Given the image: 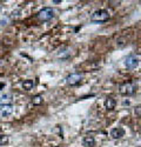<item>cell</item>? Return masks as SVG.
<instances>
[{
  "label": "cell",
  "mask_w": 141,
  "mask_h": 147,
  "mask_svg": "<svg viewBox=\"0 0 141 147\" xmlns=\"http://www.w3.org/2000/svg\"><path fill=\"white\" fill-rule=\"evenodd\" d=\"M108 19H109V12L106 9H97L91 16V20L93 22H105Z\"/></svg>",
  "instance_id": "cell-2"
},
{
  "label": "cell",
  "mask_w": 141,
  "mask_h": 147,
  "mask_svg": "<svg viewBox=\"0 0 141 147\" xmlns=\"http://www.w3.org/2000/svg\"><path fill=\"white\" fill-rule=\"evenodd\" d=\"M0 113H1L3 117H9L12 113H13V106L12 105H4L0 107Z\"/></svg>",
  "instance_id": "cell-7"
},
{
  "label": "cell",
  "mask_w": 141,
  "mask_h": 147,
  "mask_svg": "<svg viewBox=\"0 0 141 147\" xmlns=\"http://www.w3.org/2000/svg\"><path fill=\"white\" fill-rule=\"evenodd\" d=\"M135 113H136L138 115H141V106H140V107H136V108H135Z\"/></svg>",
  "instance_id": "cell-14"
},
{
  "label": "cell",
  "mask_w": 141,
  "mask_h": 147,
  "mask_svg": "<svg viewBox=\"0 0 141 147\" xmlns=\"http://www.w3.org/2000/svg\"><path fill=\"white\" fill-rule=\"evenodd\" d=\"M82 78H84V74L82 73H72V74L67 76L66 78V84L69 85V86H74V85H78Z\"/></svg>",
  "instance_id": "cell-4"
},
{
  "label": "cell",
  "mask_w": 141,
  "mask_h": 147,
  "mask_svg": "<svg viewBox=\"0 0 141 147\" xmlns=\"http://www.w3.org/2000/svg\"><path fill=\"white\" fill-rule=\"evenodd\" d=\"M38 18L41 21H50L54 18V9L51 7H45L42 8L39 13H38Z\"/></svg>",
  "instance_id": "cell-3"
},
{
  "label": "cell",
  "mask_w": 141,
  "mask_h": 147,
  "mask_svg": "<svg viewBox=\"0 0 141 147\" xmlns=\"http://www.w3.org/2000/svg\"><path fill=\"white\" fill-rule=\"evenodd\" d=\"M34 87V81L33 80H25L22 82V88L25 91H30Z\"/></svg>",
  "instance_id": "cell-12"
},
{
  "label": "cell",
  "mask_w": 141,
  "mask_h": 147,
  "mask_svg": "<svg viewBox=\"0 0 141 147\" xmlns=\"http://www.w3.org/2000/svg\"><path fill=\"white\" fill-rule=\"evenodd\" d=\"M32 104L33 105H35V106H39V105H41L42 102H44V99H42V96L40 95V94H37V95H33L32 96Z\"/></svg>",
  "instance_id": "cell-11"
},
{
  "label": "cell",
  "mask_w": 141,
  "mask_h": 147,
  "mask_svg": "<svg viewBox=\"0 0 141 147\" xmlns=\"http://www.w3.org/2000/svg\"><path fill=\"white\" fill-rule=\"evenodd\" d=\"M125 66L127 68H136L139 66V59L134 55V54H129L126 59H125Z\"/></svg>",
  "instance_id": "cell-5"
},
{
  "label": "cell",
  "mask_w": 141,
  "mask_h": 147,
  "mask_svg": "<svg viewBox=\"0 0 141 147\" xmlns=\"http://www.w3.org/2000/svg\"><path fill=\"white\" fill-rule=\"evenodd\" d=\"M136 90H138V85L136 82H133V81L124 82L119 86V92L122 95H132L136 92Z\"/></svg>",
  "instance_id": "cell-1"
},
{
  "label": "cell",
  "mask_w": 141,
  "mask_h": 147,
  "mask_svg": "<svg viewBox=\"0 0 141 147\" xmlns=\"http://www.w3.org/2000/svg\"><path fill=\"white\" fill-rule=\"evenodd\" d=\"M12 102V94L6 93L4 95L0 96V105L4 106V105H11Z\"/></svg>",
  "instance_id": "cell-9"
},
{
  "label": "cell",
  "mask_w": 141,
  "mask_h": 147,
  "mask_svg": "<svg viewBox=\"0 0 141 147\" xmlns=\"http://www.w3.org/2000/svg\"><path fill=\"white\" fill-rule=\"evenodd\" d=\"M8 141H9V138L7 136H5V134H0V146L8 144Z\"/></svg>",
  "instance_id": "cell-13"
},
{
  "label": "cell",
  "mask_w": 141,
  "mask_h": 147,
  "mask_svg": "<svg viewBox=\"0 0 141 147\" xmlns=\"http://www.w3.org/2000/svg\"><path fill=\"white\" fill-rule=\"evenodd\" d=\"M115 105H116V101L113 99V98H111V96L106 98V100L103 102V106L107 108V109H114L115 108Z\"/></svg>",
  "instance_id": "cell-10"
},
{
  "label": "cell",
  "mask_w": 141,
  "mask_h": 147,
  "mask_svg": "<svg viewBox=\"0 0 141 147\" xmlns=\"http://www.w3.org/2000/svg\"><path fill=\"white\" fill-rule=\"evenodd\" d=\"M124 136H125V129L121 127H116V128H113L111 131V137L113 139H120Z\"/></svg>",
  "instance_id": "cell-6"
},
{
  "label": "cell",
  "mask_w": 141,
  "mask_h": 147,
  "mask_svg": "<svg viewBox=\"0 0 141 147\" xmlns=\"http://www.w3.org/2000/svg\"><path fill=\"white\" fill-rule=\"evenodd\" d=\"M82 145L85 147H93L95 145V139H94V137H92V136H86V137H84V139H82Z\"/></svg>",
  "instance_id": "cell-8"
}]
</instances>
